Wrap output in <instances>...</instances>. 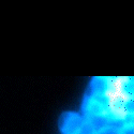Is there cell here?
I'll list each match as a JSON object with an SVG mask.
<instances>
[{"label":"cell","mask_w":134,"mask_h":134,"mask_svg":"<svg viewBox=\"0 0 134 134\" xmlns=\"http://www.w3.org/2000/svg\"><path fill=\"white\" fill-rule=\"evenodd\" d=\"M106 90V80L105 77H93L90 86H89V90L86 94V97H93L97 94H103Z\"/></svg>","instance_id":"3957f363"},{"label":"cell","mask_w":134,"mask_h":134,"mask_svg":"<svg viewBox=\"0 0 134 134\" xmlns=\"http://www.w3.org/2000/svg\"><path fill=\"white\" fill-rule=\"evenodd\" d=\"M87 120L90 122V125L94 129L96 134H98L99 132H101L104 129L108 128V120H109L108 117H105V116H97V117L87 118Z\"/></svg>","instance_id":"277c9868"},{"label":"cell","mask_w":134,"mask_h":134,"mask_svg":"<svg viewBox=\"0 0 134 134\" xmlns=\"http://www.w3.org/2000/svg\"><path fill=\"white\" fill-rule=\"evenodd\" d=\"M85 117L76 113H64L61 116L60 129L62 134H79V131L85 122Z\"/></svg>","instance_id":"6da1fadb"},{"label":"cell","mask_w":134,"mask_h":134,"mask_svg":"<svg viewBox=\"0 0 134 134\" xmlns=\"http://www.w3.org/2000/svg\"><path fill=\"white\" fill-rule=\"evenodd\" d=\"M98 134H120V131L117 129H114V128H106L103 131L99 132Z\"/></svg>","instance_id":"ba28073f"},{"label":"cell","mask_w":134,"mask_h":134,"mask_svg":"<svg viewBox=\"0 0 134 134\" xmlns=\"http://www.w3.org/2000/svg\"><path fill=\"white\" fill-rule=\"evenodd\" d=\"M83 114L86 119L97 116L107 117V110L104 105L97 102L93 98L86 97L83 102Z\"/></svg>","instance_id":"7a4b0ae2"},{"label":"cell","mask_w":134,"mask_h":134,"mask_svg":"<svg viewBox=\"0 0 134 134\" xmlns=\"http://www.w3.org/2000/svg\"><path fill=\"white\" fill-rule=\"evenodd\" d=\"M125 107H126L127 111L129 113V115H134V98L131 99L130 101H128L125 104Z\"/></svg>","instance_id":"52a82bcc"},{"label":"cell","mask_w":134,"mask_h":134,"mask_svg":"<svg viewBox=\"0 0 134 134\" xmlns=\"http://www.w3.org/2000/svg\"><path fill=\"white\" fill-rule=\"evenodd\" d=\"M79 134H96V132H94V129L92 128V126L90 125V122L86 119L79 131Z\"/></svg>","instance_id":"5b68a950"},{"label":"cell","mask_w":134,"mask_h":134,"mask_svg":"<svg viewBox=\"0 0 134 134\" xmlns=\"http://www.w3.org/2000/svg\"><path fill=\"white\" fill-rule=\"evenodd\" d=\"M119 131L120 134H134V124L125 125L124 128H121Z\"/></svg>","instance_id":"8992f818"}]
</instances>
